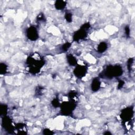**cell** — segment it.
Here are the masks:
<instances>
[{
  "instance_id": "6da1fadb",
  "label": "cell",
  "mask_w": 135,
  "mask_h": 135,
  "mask_svg": "<svg viewBox=\"0 0 135 135\" xmlns=\"http://www.w3.org/2000/svg\"><path fill=\"white\" fill-rule=\"evenodd\" d=\"M26 63L28 67L30 72L34 74L40 72L45 64V60L39 54L33 53L28 56Z\"/></svg>"
},
{
  "instance_id": "7a4b0ae2",
  "label": "cell",
  "mask_w": 135,
  "mask_h": 135,
  "mask_svg": "<svg viewBox=\"0 0 135 135\" xmlns=\"http://www.w3.org/2000/svg\"><path fill=\"white\" fill-rule=\"evenodd\" d=\"M123 72V69L120 65H109L100 73L99 77L111 79L113 78L120 76Z\"/></svg>"
},
{
  "instance_id": "3957f363",
  "label": "cell",
  "mask_w": 135,
  "mask_h": 135,
  "mask_svg": "<svg viewBox=\"0 0 135 135\" xmlns=\"http://www.w3.org/2000/svg\"><path fill=\"white\" fill-rule=\"evenodd\" d=\"M91 25L89 22L83 24L80 29L75 31L73 35V40L75 42H79L84 40L88 35V31L90 29Z\"/></svg>"
},
{
  "instance_id": "277c9868",
  "label": "cell",
  "mask_w": 135,
  "mask_h": 135,
  "mask_svg": "<svg viewBox=\"0 0 135 135\" xmlns=\"http://www.w3.org/2000/svg\"><path fill=\"white\" fill-rule=\"evenodd\" d=\"M61 113L64 115L71 114L76 108V102L70 100L69 101L63 102L60 104Z\"/></svg>"
},
{
  "instance_id": "5b68a950",
  "label": "cell",
  "mask_w": 135,
  "mask_h": 135,
  "mask_svg": "<svg viewBox=\"0 0 135 135\" xmlns=\"http://www.w3.org/2000/svg\"><path fill=\"white\" fill-rule=\"evenodd\" d=\"M134 114V110L133 107H128L121 110L120 117L121 119L124 121L128 122L130 121L133 118Z\"/></svg>"
},
{
  "instance_id": "8992f818",
  "label": "cell",
  "mask_w": 135,
  "mask_h": 135,
  "mask_svg": "<svg viewBox=\"0 0 135 135\" xmlns=\"http://www.w3.org/2000/svg\"><path fill=\"white\" fill-rule=\"evenodd\" d=\"M26 37L31 41H36L39 37L38 32L37 28L31 25L26 30Z\"/></svg>"
},
{
  "instance_id": "52a82bcc",
  "label": "cell",
  "mask_w": 135,
  "mask_h": 135,
  "mask_svg": "<svg viewBox=\"0 0 135 135\" xmlns=\"http://www.w3.org/2000/svg\"><path fill=\"white\" fill-rule=\"evenodd\" d=\"M88 72V68L85 65H76L73 70V74L78 79L84 77Z\"/></svg>"
},
{
  "instance_id": "ba28073f",
  "label": "cell",
  "mask_w": 135,
  "mask_h": 135,
  "mask_svg": "<svg viewBox=\"0 0 135 135\" xmlns=\"http://www.w3.org/2000/svg\"><path fill=\"white\" fill-rule=\"evenodd\" d=\"M2 124L4 129H5L6 131L8 132L14 130L12 120L7 115L3 116L2 120Z\"/></svg>"
},
{
  "instance_id": "9c48e42d",
  "label": "cell",
  "mask_w": 135,
  "mask_h": 135,
  "mask_svg": "<svg viewBox=\"0 0 135 135\" xmlns=\"http://www.w3.org/2000/svg\"><path fill=\"white\" fill-rule=\"evenodd\" d=\"M101 88V81L99 78H94L91 83V89L93 92H97Z\"/></svg>"
},
{
  "instance_id": "30bf717a",
  "label": "cell",
  "mask_w": 135,
  "mask_h": 135,
  "mask_svg": "<svg viewBox=\"0 0 135 135\" xmlns=\"http://www.w3.org/2000/svg\"><path fill=\"white\" fill-rule=\"evenodd\" d=\"M66 60L68 64L70 66H76L77 65L78 61L75 56L72 54L66 55Z\"/></svg>"
},
{
  "instance_id": "8fae6325",
  "label": "cell",
  "mask_w": 135,
  "mask_h": 135,
  "mask_svg": "<svg viewBox=\"0 0 135 135\" xmlns=\"http://www.w3.org/2000/svg\"><path fill=\"white\" fill-rule=\"evenodd\" d=\"M66 6V2L62 0H57L54 3V7L56 9L61 11L64 9Z\"/></svg>"
},
{
  "instance_id": "7c38bea8",
  "label": "cell",
  "mask_w": 135,
  "mask_h": 135,
  "mask_svg": "<svg viewBox=\"0 0 135 135\" xmlns=\"http://www.w3.org/2000/svg\"><path fill=\"white\" fill-rule=\"evenodd\" d=\"M108 45L105 42H100L97 46V51L99 53H103L105 52L108 49Z\"/></svg>"
},
{
  "instance_id": "4fadbf2b",
  "label": "cell",
  "mask_w": 135,
  "mask_h": 135,
  "mask_svg": "<svg viewBox=\"0 0 135 135\" xmlns=\"http://www.w3.org/2000/svg\"><path fill=\"white\" fill-rule=\"evenodd\" d=\"M69 98H70L71 101H74L76 102V99L78 98L77 92L75 91H71L68 93Z\"/></svg>"
},
{
  "instance_id": "5bb4252c",
  "label": "cell",
  "mask_w": 135,
  "mask_h": 135,
  "mask_svg": "<svg viewBox=\"0 0 135 135\" xmlns=\"http://www.w3.org/2000/svg\"><path fill=\"white\" fill-rule=\"evenodd\" d=\"M1 115H6L8 111V106L5 104H1Z\"/></svg>"
},
{
  "instance_id": "9a60e30c",
  "label": "cell",
  "mask_w": 135,
  "mask_h": 135,
  "mask_svg": "<svg viewBox=\"0 0 135 135\" xmlns=\"http://www.w3.org/2000/svg\"><path fill=\"white\" fill-rule=\"evenodd\" d=\"M7 71V65L4 63H1L0 64V72L1 74H5Z\"/></svg>"
},
{
  "instance_id": "2e32d148",
  "label": "cell",
  "mask_w": 135,
  "mask_h": 135,
  "mask_svg": "<svg viewBox=\"0 0 135 135\" xmlns=\"http://www.w3.org/2000/svg\"><path fill=\"white\" fill-rule=\"evenodd\" d=\"M72 43L69 42H66L61 46V50L63 52H66L71 46Z\"/></svg>"
},
{
  "instance_id": "e0dca14e",
  "label": "cell",
  "mask_w": 135,
  "mask_h": 135,
  "mask_svg": "<svg viewBox=\"0 0 135 135\" xmlns=\"http://www.w3.org/2000/svg\"><path fill=\"white\" fill-rule=\"evenodd\" d=\"M51 104H52V106L55 108H57L60 107V104H61L60 102H59V100L58 98L53 99L51 101Z\"/></svg>"
},
{
  "instance_id": "ac0fdd59",
  "label": "cell",
  "mask_w": 135,
  "mask_h": 135,
  "mask_svg": "<svg viewBox=\"0 0 135 135\" xmlns=\"http://www.w3.org/2000/svg\"><path fill=\"white\" fill-rule=\"evenodd\" d=\"M64 17L68 23H71L72 22V14L70 12H66Z\"/></svg>"
},
{
  "instance_id": "d6986e66",
  "label": "cell",
  "mask_w": 135,
  "mask_h": 135,
  "mask_svg": "<svg viewBox=\"0 0 135 135\" xmlns=\"http://www.w3.org/2000/svg\"><path fill=\"white\" fill-rule=\"evenodd\" d=\"M133 58H130L128 61L127 66H128V70L130 72L131 70V68H132V65L133 64Z\"/></svg>"
},
{
  "instance_id": "ffe728a7",
  "label": "cell",
  "mask_w": 135,
  "mask_h": 135,
  "mask_svg": "<svg viewBox=\"0 0 135 135\" xmlns=\"http://www.w3.org/2000/svg\"><path fill=\"white\" fill-rule=\"evenodd\" d=\"M45 20V17L43 13H40L37 16V22H44Z\"/></svg>"
},
{
  "instance_id": "44dd1931",
  "label": "cell",
  "mask_w": 135,
  "mask_h": 135,
  "mask_svg": "<svg viewBox=\"0 0 135 135\" xmlns=\"http://www.w3.org/2000/svg\"><path fill=\"white\" fill-rule=\"evenodd\" d=\"M124 31H125V34L126 36L129 37L130 36V30L129 26L126 25L124 27Z\"/></svg>"
},
{
  "instance_id": "7402d4cb",
  "label": "cell",
  "mask_w": 135,
  "mask_h": 135,
  "mask_svg": "<svg viewBox=\"0 0 135 135\" xmlns=\"http://www.w3.org/2000/svg\"><path fill=\"white\" fill-rule=\"evenodd\" d=\"M124 82L123 80H120L119 81L118 85V89H121L124 85Z\"/></svg>"
},
{
  "instance_id": "603a6c76",
  "label": "cell",
  "mask_w": 135,
  "mask_h": 135,
  "mask_svg": "<svg viewBox=\"0 0 135 135\" xmlns=\"http://www.w3.org/2000/svg\"><path fill=\"white\" fill-rule=\"evenodd\" d=\"M43 134H53V133L52 132V131L51 130H50L49 129H47V128H45L43 130Z\"/></svg>"
}]
</instances>
